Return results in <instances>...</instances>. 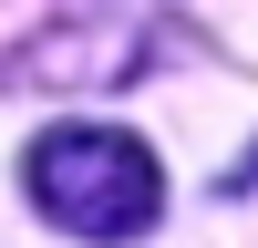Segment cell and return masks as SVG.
Returning a JSON list of instances; mask_svg holds the SVG:
<instances>
[{
	"label": "cell",
	"mask_w": 258,
	"mask_h": 248,
	"mask_svg": "<svg viewBox=\"0 0 258 248\" xmlns=\"http://www.w3.org/2000/svg\"><path fill=\"white\" fill-rule=\"evenodd\" d=\"M21 186H31V207L62 227V238H145L165 207V165L145 155V135H124V124H52V135L21 155Z\"/></svg>",
	"instance_id": "cell-1"
}]
</instances>
